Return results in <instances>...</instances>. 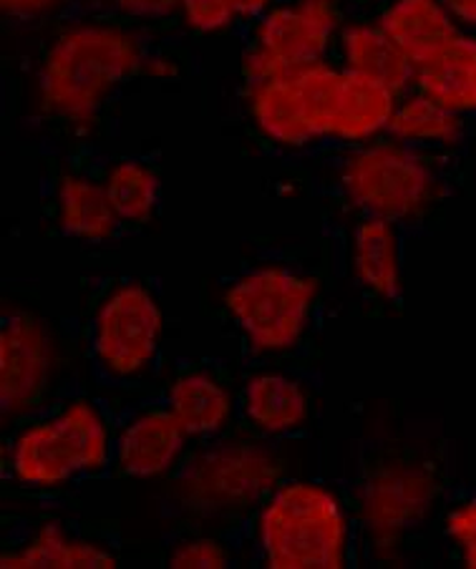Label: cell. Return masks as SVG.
<instances>
[{"label":"cell","mask_w":476,"mask_h":569,"mask_svg":"<svg viewBox=\"0 0 476 569\" xmlns=\"http://www.w3.org/2000/svg\"><path fill=\"white\" fill-rule=\"evenodd\" d=\"M398 99L401 93L340 66L333 89L328 149H354L386 137Z\"/></svg>","instance_id":"9a60e30c"},{"label":"cell","mask_w":476,"mask_h":569,"mask_svg":"<svg viewBox=\"0 0 476 569\" xmlns=\"http://www.w3.org/2000/svg\"><path fill=\"white\" fill-rule=\"evenodd\" d=\"M165 310L151 284L123 278L103 288L86 326L91 363L103 381L131 383L157 366Z\"/></svg>","instance_id":"9c48e42d"},{"label":"cell","mask_w":476,"mask_h":569,"mask_svg":"<svg viewBox=\"0 0 476 569\" xmlns=\"http://www.w3.org/2000/svg\"><path fill=\"white\" fill-rule=\"evenodd\" d=\"M466 131H469V119L416 91L401 93L388 124V137L436 157H446L462 147Z\"/></svg>","instance_id":"7402d4cb"},{"label":"cell","mask_w":476,"mask_h":569,"mask_svg":"<svg viewBox=\"0 0 476 569\" xmlns=\"http://www.w3.org/2000/svg\"><path fill=\"white\" fill-rule=\"evenodd\" d=\"M240 101L247 127L265 147L282 154L323 149L308 93L298 73L242 83Z\"/></svg>","instance_id":"7c38bea8"},{"label":"cell","mask_w":476,"mask_h":569,"mask_svg":"<svg viewBox=\"0 0 476 569\" xmlns=\"http://www.w3.org/2000/svg\"><path fill=\"white\" fill-rule=\"evenodd\" d=\"M439 495L442 483L428 461L401 451L380 453L366 463L348 497L358 545L388 562L408 535L432 517Z\"/></svg>","instance_id":"52a82bcc"},{"label":"cell","mask_w":476,"mask_h":569,"mask_svg":"<svg viewBox=\"0 0 476 569\" xmlns=\"http://www.w3.org/2000/svg\"><path fill=\"white\" fill-rule=\"evenodd\" d=\"M310 386L285 368H255L237 383V421L270 441L300 436L313 421Z\"/></svg>","instance_id":"4fadbf2b"},{"label":"cell","mask_w":476,"mask_h":569,"mask_svg":"<svg viewBox=\"0 0 476 569\" xmlns=\"http://www.w3.org/2000/svg\"><path fill=\"white\" fill-rule=\"evenodd\" d=\"M442 159L380 137L338 151L336 192L354 217L394 222L404 230L434 212L446 192Z\"/></svg>","instance_id":"5b68a950"},{"label":"cell","mask_w":476,"mask_h":569,"mask_svg":"<svg viewBox=\"0 0 476 569\" xmlns=\"http://www.w3.org/2000/svg\"><path fill=\"white\" fill-rule=\"evenodd\" d=\"M86 6L99 8L147 31L177 21L179 11V0H89Z\"/></svg>","instance_id":"83f0119b"},{"label":"cell","mask_w":476,"mask_h":569,"mask_svg":"<svg viewBox=\"0 0 476 569\" xmlns=\"http://www.w3.org/2000/svg\"><path fill=\"white\" fill-rule=\"evenodd\" d=\"M280 441L235 423L217 439L195 443L182 467L169 477V501L192 529L227 535L250 521L265 497L290 477Z\"/></svg>","instance_id":"7a4b0ae2"},{"label":"cell","mask_w":476,"mask_h":569,"mask_svg":"<svg viewBox=\"0 0 476 569\" xmlns=\"http://www.w3.org/2000/svg\"><path fill=\"white\" fill-rule=\"evenodd\" d=\"M348 268L366 298L396 302L404 296L401 227L356 217L348 232Z\"/></svg>","instance_id":"e0dca14e"},{"label":"cell","mask_w":476,"mask_h":569,"mask_svg":"<svg viewBox=\"0 0 476 569\" xmlns=\"http://www.w3.org/2000/svg\"><path fill=\"white\" fill-rule=\"evenodd\" d=\"M442 3L449 8L456 23L476 33V0H442Z\"/></svg>","instance_id":"f546056e"},{"label":"cell","mask_w":476,"mask_h":569,"mask_svg":"<svg viewBox=\"0 0 476 569\" xmlns=\"http://www.w3.org/2000/svg\"><path fill=\"white\" fill-rule=\"evenodd\" d=\"M320 300L316 274L285 262H260L225 284L220 306L255 358H278L303 346Z\"/></svg>","instance_id":"8992f818"},{"label":"cell","mask_w":476,"mask_h":569,"mask_svg":"<svg viewBox=\"0 0 476 569\" xmlns=\"http://www.w3.org/2000/svg\"><path fill=\"white\" fill-rule=\"evenodd\" d=\"M99 174L123 230H139L155 220L161 204V177L149 159L117 157Z\"/></svg>","instance_id":"603a6c76"},{"label":"cell","mask_w":476,"mask_h":569,"mask_svg":"<svg viewBox=\"0 0 476 569\" xmlns=\"http://www.w3.org/2000/svg\"><path fill=\"white\" fill-rule=\"evenodd\" d=\"M89 0H0L6 23L21 28H49Z\"/></svg>","instance_id":"484cf974"},{"label":"cell","mask_w":476,"mask_h":569,"mask_svg":"<svg viewBox=\"0 0 476 569\" xmlns=\"http://www.w3.org/2000/svg\"><path fill=\"white\" fill-rule=\"evenodd\" d=\"M3 569H117L119 557L101 542L81 537L56 521H43L21 542L0 552Z\"/></svg>","instance_id":"d6986e66"},{"label":"cell","mask_w":476,"mask_h":569,"mask_svg":"<svg viewBox=\"0 0 476 569\" xmlns=\"http://www.w3.org/2000/svg\"><path fill=\"white\" fill-rule=\"evenodd\" d=\"M179 56L171 53L169 49H157L151 46L145 61V69H141V79H151V81H169L177 79L182 73V66H179Z\"/></svg>","instance_id":"f1b7e54d"},{"label":"cell","mask_w":476,"mask_h":569,"mask_svg":"<svg viewBox=\"0 0 476 569\" xmlns=\"http://www.w3.org/2000/svg\"><path fill=\"white\" fill-rule=\"evenodd\" d=\"M333 61L350 73L366 76L396 93L411 91L414 66L396 49V43L386 36L384 26L374 16H348L343 23Z\"/></svg>","instance_id":"ac0fdd59"},{"label":"cell","mask_w":476,"mask_h":569,"mask_svg":"<svg viewBox=\"0 0 476 569\" xmlns=\"http://www.w3.org/2000/svg\"><path fill=\"white\" fill-rule=\"evenodd\" d=\"M117 426L99 401L66 396L51 409L13 426L3 449V471L28 491H59L111 469Z\"/></svg>","instance_id":"277c9868"},{"label":"cell","mask_w":476,"mask_h":569,"mask_svg":"<svg viewBox=\"0 0 476 569\" xmlns=\"http://www.w3.org/2000/svg\"><path fill=\"white\" fill-rule=\"evenodd\" d=\"M278 0H179L177 23L197 38L245 31Z\"/></svg>","instance_id":"cb8c5ba5"},{"label":"cell","mask_w":476,"mask_h":569,"mask_svg":"<svg viewBox=\"0 0 476 569\" xmlns=\"http://www.w3.org/2000/svg\"><path fill=\"white\" fill-rule=\"evenodd\" d=\"M161 401L195 443L217 439L237 423V388L212 366H185L169 378Z\"/></svg>","instance_id":"5bb4252c"},{"label":"cell","mask_w":476,"mask_h":569,"mask_svg":"<svg viewBox=\"0 0 476 569\" xmlns=\"http://www.w3.org/2000/svg\"><path fill=\"white\" fill-rule=\"evenodd\" d=\"M376 18L414 69L462 31L442 0H384Z\"/></svg>","instance_id":"44dd1931"},{"label":"cell","mask_w":476,"mask_h":569,"mask_svg":"<svg viewBox=\"0 0 476 569\" xmlns=\"http://www.w3.org/2000/svg\"><path fill=\"white\" fill-rule=\"evenodd\" d=\"M192 446L195 441L161 398L141 403L117 423L109 473L131 481L169 479L182 467Z\"/></svg>","instance_id":"8fae6325"},{"label":"cell","mask_w":476,"mask_h":569,"mask_svg":"<svg viewBox=\"0 0 476 569\" xmlns=\"http://www.w3.org/2000/svg\"><path fill=\"white\" fill-rule=\"evenodd\" d=\"M165 565L171 569H227L235 565V547L227 535L189 529L167 549Z\"/></svg>","instance_id":"d4e9b609"},{"label":"cell","mask_w":476,"mask_h":569,"mask_svg":"<svg viewBox=\"0 0 476 569\" xmlns=\"http://www.w3.org/2000/svg\"><path fill=\"white\" fill-rule=\"evenodd\" d=\"M61 348L49 320L13 308L0 322V416L16 426L51 409Z\"/></svg>","instance_id":"30bf717a"},{"label":"cell","mask_w":476,"mask_h":569,"mask_svg":"<svg viewBox=\"0 0 476 569\" xmlns=\"http://www.w3.org/2000/svg\"><path fill=\"white\" fill-rule=\"evenodd\" d=\"M247 537L265 569H346L358 545L348 497L313 477H285L247 521Z\"/></svg>","instance_id":"3957f363"},{"label":"cell","mask_w":476,"mask_h":569,"mask_svg":"<svg viewBox=\"0 0 476 569\" xmlns=\"http://www.w3.org/2000/svg\"><path fill=\"white\" fill-rule=\"evenodd\" d=\"M444 537L466 569H476V495L456 501L444 515Z\"/></svg>","instance_id":"4316f807"},{"label":"cell","mask_w":476,"mask_h":569,"mask_svg":"<svg viewBox=\"0 0 476 569\" xmlns=\"http://www.w3.org/2000/svg\"><path fill=\"white\" fill-rule=\"evenodd\" d=\"M411 91L459 117H476V33L462 28L442 51L414 69Z\"/></svg>","instance_id":"ffe728a7"},{"label":"cell","mask_w":476,"mask_h":569,"mask_svg":"<svg viewBox=\"0 0 476 569\" xmlns=\"http://www.w3.org/2000/svg\"><path fill=\"white\" fill-rule=\"evenodd\" d=\"M149 31L83 6L49 26L33 66V109L46 124L91 134L127 83L141 79Z\"/></svg>","instance_id":"6da1fadb"},{"label":"cell","mask_w":476,"mask_h":569,"mask_svg":"<svg viewBox=\"0 0 476 569\" xmlns=\"http://www.w3.org/2000/svg\"><path fill=\"white\" fill-rule=\"evenodd\" d=\"M346 0H278L242 31L240 81L280 79L333 59Z\"/></svg>","instance_id":"ba28073f"},{"label":"cell","mask_w":476,"mask_h":569,"mask_svg":"<svg viewBox=\"0 0 476 569\" xmlns=\"http://www.w3.org/2000/svg\"><path fill=\"white\" fill-rule=\"evenodd\" d=\"M51 222L81 244H107L123 230L99 172L63 169L51 187Z\"/></svg>","instance_id":"2e32d148"}]
</instances>
